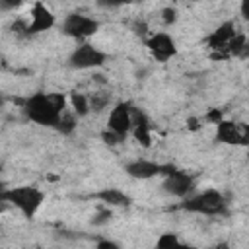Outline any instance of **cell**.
Segmentation results:
<instances>
[{
  "instance_id": "obj_28",
  "label": "cell",
  "mask_w": 249,
  "mask_h": 249,
  "mask_svg": "<svg viewBox=\"0 0 249 249\" xmlns=\"http://www.w3.org/2000/svg\"><path fill=\"white\" fill-rule=\"evenodd\" d=\"M241 128H243V138H245V148H247V154H249V123H241Z\"/></svg>"
},
{
  "instance_id": "obj_7",
  "label": "cell",
  "mask_w": 249,
  "mask_h": 249,
  "mask_svg": "<svg viewBox=\"0 0 249 249\" xmlns=\"http://www.w3.org/2000/svg\"><path fill=\"white\" fill-rule=\"evenodd\" d=\"M144 45L148 49V53L152 54V58L156 62H167L171 60L173 56H177V43L175 39L165 33V31H156V33H150L146 39H144Z\"/></svg>"
},
{
  "instance_id": "obj_10",
  "label": "cell",
  "mask_w": 249,
  "mask_h": 249,
  "mask_svg": "<svg viewBox=\"0 0 249 249\" xmlns=\"http://www.w3.org/2000/svg\"><path fill=\"white\" fill-rule=\"evenodd\" d=\"M171 165H161L154 160H146V158H138V160H132L124 165V171L128 177L132 179H138V181H148L152 177H158V175H163Z\"/></svg>"
},
{
  "instance_id": "obj_13",
  "label": "cell",
  "mask_w": 249,
  "mask_h": 249,
  "mask_svg": "<svg viewBox=\"0 0 249 249\" xmlns=\"http://www.w3.org/2000/svg\"><path fill=\"white\" fill-rule=\"evenodd\" d=\"M216 142L226 144V146H243L245 138H243L241 123H235V121H230V119H222L216 124Z\"/></svg>"
},
{
  "instance_id": "obj_18",
  "label": "cell",
  "mask_w": 249,
  "mask_h": 249,
  "mask_svg": "<svg viewBox=\"0 0 249 249\" xmlns=\"http://www.w3.org/2000/svg\"><path fill=\"white\" fill-rule=\"evenodd\" d=\"M181 245H185V243L181 241L179 233H175V231H165L156 239L158 249H171V247H181Z\"/></svg>"
},
{
  "instance_id": "obj_17",
  "label": "cell",
  "mask_w": 249,
  "mask_h": 249,
  "mask_svg": "<svg viewBox=\"0 0 249 249\" xmlns=\"http://www.w3.org/2000/svg\"><path fill=\"white\" fill-rule=\"evenodd\" d=\"M111 220H113V208L99 202V206L95 208V214L91 216V226L101 228V226H107Z\"/></svg>"
},
{
  "instance_id": "obj_20",
  "label": "cell",
  "mask_w": 249,
  "mask_h": 249,
  "mask_svg": "<svg viewBox=\"0 0 249 249\" xmlns=\"http://www.w3.org/2000/svg\"><path fill=\"white\" fill-rule=\"evenodd\" d=\"M160 18L163 21V25H175L177 19H179V12L175 6H165L160 10Z\"/></svg>"
},
{
  "instance_id": "obj_6",
  "label": "cell",
  "mask_w": 249,
  "mask_h": 249,
  "mask_svg": "<svg viewBox=\"0 0 249 249\" xmlns=\"http://www.w3.org/2000/svg\"><path fill=\"white\" fill-rule=\"evenodd\" d=\"M161 191L167 193L169 196H175V198L183 200L185 196H189L196 191V179L189 171H183V169H177V167L171 165L163 173Z\"/></svg>"
},
{
  "instance_id": "obj_27",
  "label": "cell",
  "mask_w": 249,
  "mask_h": 249,
  "mask_svg": "<svg viewBox=\"0 0 249 249\" xmlns=\"http://www.w3.org/2000/svg\"><path fill=\"white\" fill-rule=\"evenodd\" d=\"M222 119H224V117H222V113H220L218 109H212V111H208V115H206V121H210V123H214V124H218Z\"/></svg>"
},
{
  "instance_id": "obj_11",
  "label": "cell",
  "mask_w": 249,
  "mask_h": 249,
  "mask_svg": "<svg viewBox=\"0 0 249 249\" xmlns=\"http://www.w3.org/2000/svg\"><path fill=\"white\" fill-rule=\"evenodd\" d=\"M235 33H237V27H235V23L231 21V19H226V21H222L216 29H212L206 37H204V43L208 45V49L212 51V53H226L228 54V43L235 37ZM230 56V54H228Z\"/></svg>"
},
{
  "instance_id": "obj_14",
  "label": "cell",
  "mask_w": 249,
  "mask_h": 249,
  "mask_svg": "<svg viewBox=\"0 0 249 249\" xmlns=\"http://www.w3.org/2000/svg\"><path fill=\"white\" fill-rule=\"evenodd\" d=\"M93 198H97L101 204H107V206H111V208H123V206L126 208V206L132 204L130 195H126L124 191H121V189H117V187H105V189L97 191V193L93 195Z\"/></svg>"
},
{
  "instance_id": "obj_16",
  "label": "cell",
  "mask_w": 249,
  "mask_h": 249,
  "mask_svg": "<svg viewBox=\"0 0 249 249\" xmlns=\"http://www.w3.org/2000/svg\"><path fill=\"white\" fill-rule=\"evenodd\" d=\"M78 115L68 107V109H64V113L60 115V119H58V123H56V126H54V130L58 132V134H62V136H70L74 130H76V126H78Z\"/></svg>"
},
{
  "instance_id": "obj_15",
  "label": "cell",
  "mask_w": 249,
  "mask_h": 249,
  "mask_svg": "<svg viewBox=\"0 0 249 249\" xmlns=\"http://www.w3.org/2000/svg\"><path fill=\"white\" fill-rule=\"evenodd\" d=\"M68 105H70V109H72L80 119H84V117H88V115L91 113L89 95H86V93L72 91V93L68 95Z\"/></svg>"
},
{
  "instance_id": "obj_9",
  "label": "cell",
  "mask_w": 249,
  "mask_h": 249,
  "mask_svg": "<svg viewBox=\"0 0 249 249\" xmlns=\"http://www.w3.org/2000/svg\"><path fill=\"white\" fill-rule=\"evenodd\" d=\"M29 16H31V19H29L27 29H25L27 35L45 33V31H51V29L56 25V16H54L41 0H35V2H33Z\"/></svg>"
},
{
  "instance_id": "obj_29",
  "label": "cell",
  "mask_w": 249,
  "mask_h": 249,
  "mask_svg": "<svg viewBox=\"0 0 249 249\" xmlns=\"http://www.w3.org/2000/svg\"><path fill=\"white\" fill-rule=\"evenodd\" d=\"M187 123H189V128H191V130H196V128H198V123H200V121H198V119H195V117H191V119H189Z\"/></svg>"
},
{
  "instance_id": "obj_2",
  "label": "cell",
  "mask_w": 249,
  "mask_h": 249,
  "mask_svg": "<svg viewBox=\"0 0 249 249\" xmlns=\"http://www.w3.org/2000/svg\"><path fill=\"white\" fill-rule=\"evenodd\" d=\"M230 200L220 189H202L195 191L193 195L185 196L181 200V208L191 214H200V216H226L228 214Z\"/></svg>"
},
{
  "instance_id": "obj_3",
  "label": "cell",
  "mask_w": 249,
  "mask_h": 249,
  "mask_svg": "<svg viewBox=\"0 0 249 249\" xmlns=\"http://www.w3.org/2000/svg\"><path fill=\"white\" fill-rule=\"evenodd\" d=\"M0 200L4 204H12L14 208H18L25 218H33L45 202V193L33 185L10 187V189H2Z\"/></svg>"
},
{
  "instance_id": "obj_4",
  "label": "cell",
  "mask_w": 249,
  "mask_h": 249,
  "mask_svg": "<svg viewBox=\"0 0 249 249\" xmlns=\"http://www.w3.org/2000/svg\"><path fill=\"white\" fill-rule=\"evenodd\" d=\"M107 53L89 41L78 43L68 54V66L74 70H95L107 62Z\"/></svg>"
},
{
  "instance_id": "obj_21",
  "label": "cell",
  "mask_w": 249,
  "mask_h": 249,
  "mask_svg": "<svg viewBox=\"0 0 249 249\" xmlns=\"http://www.w3.org/2000/svg\"><path fill=\"white\" fill-rule=\"evenodd\" d=\"M130 2L132 0H95V6L101 10H117V8H123Z\"/></svg>"
},
{
  "instance_id": "obj_5",
  "label": "cell",
  "mask_w": 249,
  "mask_h": 249,
  "mask_svg": "<svg viewBox=\"0 0 249 249\" xmlns=\"http://www.w3.org/2000/svg\"><path fill=\"white\" fill-rule=\"evenodd\" d=\"M99 21L91 16H86L82 12H70L64 19H62V25H60V31L62 35L70 37V39H76V41H88L89 37H93L97 31H99Z\"/></svg>"
},
{
  "instance_id": "obj_1",
  "label": "cell",
  "mask_w": 249,
  "mask_h": 249,
  "mask_svg": "<svg viewBox=\"0 0 249 249\" xmlns=\"http://www.w3.org/2000/svg\"><path fill=\"white\" fill-rule=\"evenodd\" d=\"M21 111L27 121L39 124V126H49L54 128L60 115L66 109V97L62 93H45L37 91L21 99Z\"/></svg>"
},
{
  "instance_id": "obj_19",
  "label": "cell",
  "mask_w": 249,
  "mask_h": 249,
  "mask_svg": "<svg viewBox=\"0 0 249 249\" xmlns=\"http://www.w3.org/2000/svg\"><path fill=\"white\" fill-rule=\"evenodd\" d=\"M89 103H91L93 113H101L103 109H107L111 105V95L107 91H95L89 95Z\"/></svg>"
},
{
  "instance_id": "obj_22",
  "label": "cell",
  "mask_w": 249,
  "mask_h": 249,
  "mask_svg": "<svg viewBox=\"0 0 249 249\" xmlns=\"http://www.w3.org/2000/svg\"><path fill=\"white\" fill-rule=\"evenodd\" d=\"M101 140L107 144V146H119L124 138L121 136V134H117V132H113V130H109V128H105L103 132H101Z\"/></svg>"
},
{
  "instance_id": "obj_8",
  "label": "cell",
  "mask_w": 249,
  "mask_h": 249,
  "mask_svg": "<svg viewBox=\"0 0 249 249\" xmlns=\"http://www.w3.org/2000/svg\"><path fill=\"white\" fill-rule=\"evenodd\" d=\"M107 128L126 138L132 130V103L130 101H117L107 117Z\"/></svg>"
},
{
  "instance_id": "obj_12",
  "label": "cell",
  "mask_w": 249,
  "mask_h": 249,
  "mask_svg": "<svg viewBox=\"0 0 249 249\" xmlns=\"http://www.w3.org/2000/svg\"><path fill=\"white\" fill-rule=\"evenodd\" d=\"M130 134L134 136V140L140 146H144V148L152 146V121L146 115V111L136 107V105H132V130H130Z\"/></svg>"
},
{
  "instance_id": "obj_24",
  "label": "cell",
  "mask_w": 249,
  "mask_h": 249,
  "mask_svg": "<svg viewBox=\"0 0 249 249\" xmlns=\"http://www.w3.org/2000/svg\"><path fill=\"white\" fill-rule=\"evenodd\" d=\"M21 4H23V0H0V10L12 12V10H18Z\"/></svg>"
},
{
  "instance_id": "obj_25",
  "label": "cell",
  "mask_w": 249,
  "mask_h": 249,
  "mask_svg": "<svg viewBox=\"0 0 249 249\" xmlns=\"http://www.w3.org/2000/svg\"><path fill=\"white\" fill-rule=\"evenodd\" d=\"M95 247H97V249H119L121 245H119L117 241H111V239H99V241L95 243Z\"/></svg>"
},
{
  "instance_id": "obj_23",
  "label": "cell",
  "mask_w": 249,
  "mask_h": 249,
  "mask_svg": "<svg viewBox=\"0 0 249 249\" xmlns=\"http://www.w3.org/2000/svg\"><path fill=\"white\" fill-rule=\"evenodd\" d=\"M132 31H134V35H138V37H142V39H146L150 33V29H148V23L146 21H136L134 25H132Z\"/></svg>"
},
{
  "instance_id": "obj_26",
  "label": "cell",
  "mask_w": 249,
  "mask_h": 249,
  "mask_svg": "<svg viewBox=\"0 0 249 249\" xmlns=\"http://www.w3.org/2000/svg\"><path fill=\"white\" fill-rule=\"evenodd\" d=\"M239 16L243 21H249V0H239Z\"/></svg>"
}]
</instances>
